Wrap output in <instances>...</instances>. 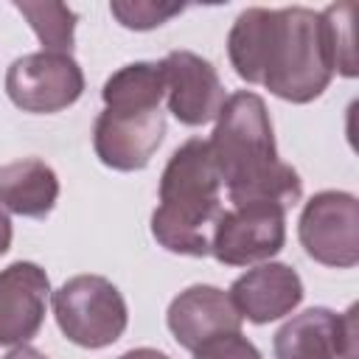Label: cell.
Wrapping results in <instances>:
<instances>
[{
	"label": "cell",
	"instance_id": "obj_1",
	"mask_svg": "<svg viewBox=\"0 0 359 359\" xmlns=\"http://www.w3.org/2000/svg\"><path fill=\"white\" fill-rule=\"evenodd\" d=\"M227 56L238 79L289 104L320 98L337 73L328 22L306 6L244 8L227 34Z\"/></svg>",
	"mask_w": 359,
	"mask_h": 359
},
{
	"label": "cell",
	"instance_id": "obj_2",
	"mask_svg": "<svg viewBox=\"0 0 359 359\" xmlns=\"http://www.w3.org/2000/svg\"><path fill=\"white\" fill-rule=\"evenodd\" d=\"M208 149L230 205L261 202L289 210L300 202L303 180L278 157L269 109L258 93L238 90L224 101Z\"/></svg>",
	"mask_w": 359,
	"mask_h": 359
},
{
	"label": "cell",
	"instance_id": "obj_3",
	"mask_svg": "<svg viewBox=\"0 0 359 359\" xmlns=\"http://www.w3.org/2000/svg\"><path fill=\"white\" fill-rule=\"evenodd\" d=\"M160 205L151 213L154 241L177 255H210V236L222 216V180L208 140L188 137L168 157L160 188Z\"/></svg>",
	"mask_w": 359,
	"mask_h": 359
},
{
	"label": "cell",
	"instance_id": "obj_4",
	"mask_svg": "<svg viewBox=\"0 0 359 359\" xmlns=\"http://www.w3.org/2000/svg\"><path fill=\"white\" fill-rule=\"evenodd\" d=\"M50 300L59 331L79 348H107L126 331V300L104 275H76L65 280Z\"/></svg>",
	"mask_w": 359,
	"mask_h": 359
},
{
	"label": "cell",
	"instance_id": "obj_5",
	"mask_svg": "<svg viewBox=\"0 0 359 359\" xmlns=\"http://www.w3.org/2000/svg\"><path fill=\"white\" fill-rule=\"evenodd\" d=\"M306 255L323 266L351 269L359 264V202L348 191L314 194L297 219Z\"/></svg>",
	"mask_w": 359,
	"mask_h": 359
},
{
	"label": "cell",
	"instance_id": "obj_6",
	"mask_svg": "<svg viewBox=\"0 0 359 359\" xmlns=\"http://www.w3.org/2000/svg\"><path fill=\"white\" fill-rule=\"evenodd\" d=\"M84 93V73L67 53H25L6 70V95L31 115H53L73 107Z\"/></svg>",
	"mask_w": 359,
	"mask_h": 359
},
{
	"label": "cell",
	"instance_id": "obj_7",
	"mask_svg": "<svg viewBox=\"0 0 359 359\" xmlns=\"http://www.w3.org/2000/svg\"><path fill=\"white\" fill-rule=\"evenodd\" d=\"M286 244V210L278 205H230L216 219L210 255L224 266H252Z\"/></svg>",
	"mask_w": 359,
	"mask_h": 359
},
{
	"label": "cell",
	"instance_id": "obj_8",
	"mask_svg": "<svg viewBox=\"0 0 359 359\" xmlns=\"http://www.w3.org/2000/svg\"><path fill=\"white\" fill-rule=\"evenodd\" d=\"M165 137L160 107H104L93 126L95 157L115 171H140Z\"/></svg>",
	"mask_w": 359,
	"mask_h": 359
},
{
	"label": "cell",
	"instance_id": "obj_9",
	"mask_svg": "<svg viewBox=\"0 0 359 359\" xmlns=\"http://www.w3.org/2000/svg\"><path fill=\"white\" fill-rule=\"evenodd\" d=\"M275 359H356V306L337 314L311 306L286 320L272 339Z\"/></svg>",
	"mask_w": 359,
	"mask_h": 359
},
{
	"label": "cell",
	"instance_id": "obj_10",
	"mask_svg": "<svg viewBox=\"0 0 359 359\" xmlns=\"http://www.w3.org/2000/svg\"><path fill=\"white\" fill-rule=\"evenodd\" d=\"M160 70L165 79V101L168 112L182 126H205L216 121L227 95L216 67L194 50H171L160 59Z\"/></svg>",
	"mask_w": 359,
	"mask_h": 359
},
{
	"label": "cell",
	"instance_id": "obj_11",
	"mask_svg": "<svg viewBox=\"0 0 359 359\" xmlns=\"http://www.w3.org/2000/svg\"><path fill=\"white\" fill-rule=\"evenodd\" d=\"M50 278L34 261H14L0 269V345H28L48 314Z\"/></svg>",
	"mask_w": 359,
	"mask_h": 359
},
{
	"label": "cell",
	"instance_id": "obj_12",
	"mask_svg": "<svg viewBox=\"0 0 359 359\" xmlns=\"http://www.w3.org/2000/svg\"><path fill=\"white\" fill-rule=\"evenodd\" d=\"M165 325L185 351H196L205 342L241 331V317L230 294L210 283H194L180 292L165 311Z\"/></svg>",
	"mask_w": 359,
	"mask_h": 359
},
{
	"label": "cell",
	"instance_id": "obj_13",
	"mask_svg": "<svg viewBox=\"0 0 359 359\" xmlns=\"http://www.w3.org/2000/svg\"><path fill=\"white\" fill-rule=\"evenodd\" d=\"M230 300L241 320L266 325L292 314L303 300V280L289 264L264 261L230 283Z\"/></svg>",
	"mask_w": 359,
	"mask_h": 359
},
{
	"label": "cell",
	"instance_id": "obj_14",
	"mask_svg": "<svg viewBox=\"0 0 359 359\" xmlns=\"http://www.w3.org/2000/svg\"><path fill=\"white\" fill-rule=\"evenodd\" d=\"M59 199V177L39 157L0 165V208L28 219H45Z\"/></svg>",
	"mask_w": 359,
	"mask_h": 359
},
{
	"label": "cell",
	"instance_id": "obj_15",
	"mask_svg": "<svg viewBox=\"0 0 359 359\" xmlns=\"http://www.w3.org/2000/svg\"><path fill=\"white\" fill-rule=\"evenodd\" d=\"M165 79L160 62H129L118 67L101 87L104 107H160Z\"/></svg>",
	"mask_w": 359,
	"mask_h": 359
},
{
	"label": "cell",
	"instance_id": "obj_16",
	"mask_svg": "<svg viewBox=\"0 0 359 359\" xmlns=\"http://www.w3.org/2000/svg\"><path fill=\"white\" fill-rule=\"evenodd\" d=\"M14 8L28 20L31 31L42 42V50L70 56L76 22H79V14L73 8H67L65 3H31V0H14Z\"/></svg>",
	"mask_w": 359,
	"mask_h": 359
},
{
	"label": "cell",
	"instance_id": "obj_17",
	"mask_svg": "<svg viewBox=\"0 0 359 359\" xmlns=\"http://www.w3.org/2000/svg\"><path fill=\"white\" fill-rule=\"evenodd\" d=\"M353 3H334L325 11H320L328 22V34H331V48H334V59H337V73H342L345 79L356 76V50H353Z\"/></svg>",
	"mask_w": 359,
	"mask_h": 359
},
{
	"label": "cell",
	"instance_id": "obj_18",
	"mask_svg": "<svg viewBox=\"0 0 359 359\" xmlns=\"http://www.w3.org/2000/svg\"><path fill=\"white\" fill-rule=\"evenodd\" d=\"M112 17L129 31H151L168 22L171 17L182 14V3H163V0H112Z\"/></svg>",
	"mask_w": 359,
	"mask_h": 359
},
{
	"label": "cell",
	"instance_id": "obj_19",
	"mask_svg": "<svg viewBox=\"0 0 359 359\" xmlns=\"http://www.w3.org/2000/svg\"><path fill=\"white\" fill-rule=\"evenodd\" d=\"M194 359H264V356L241 331H233V334H222L205 342L202 348H196Z\"/></svg>",
	"mask_w": 359,
	"mask_h": 359
},
{
	"label": "cell",
	"instance_id": "obj_20",
	"mask_svg": "<svg viewBox=\"0 0 359 359\" xmlns=\"http://www.w3.org/2000/svg\"><path fill=\"white\" fill-rule=\"evenodd\" d=\"M11 236H14V230H11V219H8L6 210H0V255L8 252V247H11Z\"/></svg>",
	"mask_w": 359,
	"mask_h": 359
},
{
	"label": "cell",
	"instance_id": "obj_21",
	"mask_svg": "<svg viewBox=\"0 0 359 359\" xmlns=\"http://www.w3.org/2000/svg\"><path fill=\"white\" fill-rule=\"evenodd\" d=\"M121 359H171V356L163 353V351H157V348H132Z\"/></svg>",
	"mask_w": 359,
	"mask_h": 359
},
{
	"label": "cell",
	"instance_id": "obj_22",
	"mask_svg": "<svg viewBox=\"0 0 359 359\" xmlns=\"http://www.w3.org/2000/svg\"><path fill=\"white\" fill-rule=\"evenodd\" d=\"M6 359H48L42 351H36V348H31V345H20V348H11L8 353H6Z\"/></svg>",
	"mask_w": 359,
	"mask_h": 359
}]
</instances>
